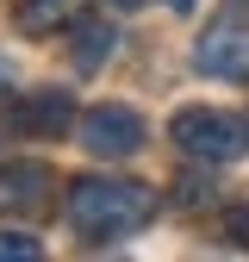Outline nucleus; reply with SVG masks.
<instances>
[{
	"label": "nucleus",
	"instance_id": "obj_1",
	"mask_svg": "<svg viewBox=\"0 0 249 262\" xmlns=\"http://www.w3.org/2000/svg\"><path fill=\"white\" fill-rule=\"evenodd\" d=\"M156 187L150 181H106V175H87V181H69L62 193V212L69 225L87 237V244H106V237H131L156 219Z\"/></svg>",
	"mask_w": 249,
	"mask_h": 262
},
{
	"label": "nucleus",
	"instance_id": "obj_2",
	"mask_svg": "<svg viewBox=\"0 0 249 262\" xmlns=\"http://www.w3.org/2000/svg\"><path fill=\"white\" fill-rule=\"evenodd\" d=\"M168 138H175V150L181 156H193V162H237L243 150H249V125L237 119V113H218V106H181L175 119H168Z\"/></svg>",
	"mask_w": 249,
	"mask_h": 262
},
{
	"label": "nucleus",
	"instance_id": "obj_3",
	"mask_svg": "<svg viewBox=\"0 0 249 262\" xmlns=\"http://www.w3.org/2000/svg\"><path fill=\"white\" fill-rule=\"evenodd\" d=\"M143 144H150V125H143L137 106L106 100V106H87V113H81V150H87V156L118 162V156H137Z\"/></svg>",
	"mask_w": 249,
	"mask_h": 262
},
{
	"label": "nucleus",
	"instance_id": "obj_4",
	"mask_svg": "<svg viewBox=\"0 0 249 262\" xmlns=\"http://www.w3.org/2000/svg\"><path fill=\"white\" fill-rule=\"evenodd\" d=\"M193 69L212 81H249V19L225 13L193 38Z\"/></svg>",
	"mask_w": 249,
	"mask_h": 262
},
{
	"label": "nucleus",
	"instance_id": "obj_5",
	"mask_svg": "<svg viewBox=\"0 0 249 262\" xmlns=\"http://www.w3.org/2000/svg\"><path fill=\"white\" fill-rule=\"evenodd\" d=\"M56 200V169L38 156L25 162H0V219H38Z\"/></svg>",
	"mask_w": 249,
	"mask_h": 262
},
{
	"label": "nucleus",
	"instance_id": "obj_6",
	"mask_svg": "<svg viewBox=\"0 0 249 262\" xmlns=\"http://www.w3.org/2000/svg\"><path fill=\"white\" fill-rule=\"evenodd\" d=\"M69 119H75L69 88H31L25 100H13V125L25 138H69Z\"/></svg>",
	"mask_w": 249,
	"mask_h": 262
},
{
	"label": "nucleus",
	"instance_id": "obj_7",
	"mask_svg": "<svg viewBox=\"0 0 249 262\" xmlns=\"http://www.w3.org/2000/svg\"><path fill=\"white\" fill-rule=\"evenodd\" d=\"M69 50H75V69H100L106 50H112V25L106 19H69Z\"/></svg>",
	"mask_w": 249,
	"mask_h": 262
},
{
	"label": "nucleus",
	"instance_id": "obj_8",
	"mask_svg": "<svg viewBox=\"0 0 249 262\" xmlns=\"http://www.w3.org/2000/svg\"><path fill=\"white\" fill-rule=\"evenodd\" d=\"M56 25H69V0H19V31L44 38Z\"/></svg>",
	"mask_w": 249,
	"mask_h": 262
},
{
	"label": "nucleus",
	"instance_id": "obj_9",
	"mask_svg": "<svg viewBox=\"0 0 249 262\" xmlns=\"http://www.w3.org/2000/svg\"><path fill=\"white\" fill-rule=\"evenodd\" d=\"M44 244L31 237V231H0V262H38Z\"/></svg>",
	"mask_w": 249,
	"mask_h": 262
},
{
	"label": "nucleus",
	"instance_id": "obj_10",
	"mask_svg": "<svg viewBox=\"0 0 249 262\" xmlns=\"http://www.w3.org/2000/svg\"><path fill=\"white\" fill-rule=\"evenodd\" d=\"M225 237H231V244H243V250H249V206H237V212H231V219H225Z\"/></svg>",
	"mask_w": 249,
	"mask_h": 262
},
{
	"label": "nucleus",
	"instance_id": "obj_11",
	"mask_svg": "<svg viewBox=\"0 0 249 262\" xmlns=\"http://www.w3.org/2000/svg\"><path fill=\"white\" fill-rule=\"evenodd\" d=\"M13 88H19V69H13V62H7V56H0V106H7V100H13Z\"/></svg>",
	"mask_w": 249,
	"mask_h": 262
},
{
	"label": "nucleus",
	"instance_id": "obj_12",
	"mask_svg": "<svg viewBox=\"0 0 249 262\" xmlns=\"http://www.w3.org/2000/svg\"><path fill=\"white\" fill-rule=\"evenodd\" d=\"M168 7H175V13H187V7H193V0H168Z\"/></svg>",
	"mask_w": 249,
	"mask_h": 262
}]
</instances>
